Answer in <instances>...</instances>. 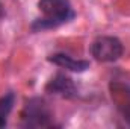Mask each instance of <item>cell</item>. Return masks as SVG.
<instances>
[{
	"instance_id": "6da1fadb",
	"label": "cell",
	"mask_w": 130,
	"mask_h": 129,
	"mask_svg": "<svg viewBox=\"0 0 130 129\" xmlns=\"http://www.w3.org/2000/svg\"><path fill=\"white\" fill-rule=\"evenodd\" d=\"M38 9L41 11L42 17L32 23L35 32L62 26L76 18V11L70 0H39Z\"/></svg>"
},
{
	"instance_id": "7a4b0ae2",
	"label": "cell",
	"mask_w": 130,
	"mask_h": 129,
	"mask_svg": "<svg viewBox=\"0 0 130 129\" xmlns=\"http://www.w3.org/2000/svg\"><path fill=\"white\" fill-rule=\"evenodd\" d=\"M53 114L48 108V105L39 99L32 97L26 102L21 111V125L26 128H45V126H53L52 120Z\"/></svg>"
},
{
	"instance_id": "3957f363",
	"label": "cell",
	"mask_w": 130,
	"mask_h": 129,
	"mask_svg": "<svg viewBox=\"0 0 130 129\" xmlns=\"http://www.w3.org/2000/svg\"><path fill=\"white\" fill-rule=\"evenodd\" d=\"M124 47L117 36H98L91 44V55L98 62H115L123 56Z\"/></svg>"
},
{
	"instance_id": "277c9868",
	"label": "cell",
	"mask_w": 130,
	"mask_h": 129,
	"mask_svg": "<svg viewBox=\"0 0 130 129\" xmlns=\"http://www.w3.org/2000/svg\"><path fill=\"white\" fill-rule=\"evenodd\" d=\"M45 91L53 96H61L64 99H73L77 96V87L74 81L62 73L55 74L45 85Z\"/></svg>"
},
{
	"instance_id": "5b68a950",
	"label": "cell",
	"mask_w": 130,
	"mask_h": 129,
	"mask_svg": "<svg viewBox=\"0 0 130 129\" xmlns=\"http://www.w3.org/2000/svg\"><path fill=\"white\" fill-rule=\"evenodd\" d=\"M47 59H48V62L58 65L61 68H65L68 71H73V73H83L89 68V61L76 59L68 53H53Z\"/></svg>"
},
{
	"instance_id": "8992f818",
	"label": "cell",
	"mask_w": 130,
	"mask_h": 129,
	"mask_svg": "<svg viewBox=\"0 0 130 129\" xmlns=\"http://www.w3.org/2000/svg\"><path fill=\"white\" fill-rule=\"evenodd\" d=\"M15 105V94L12 91L0 97V128H5L8 123V117Z\"/></svg>"
},
{
	"instance_id": "52a82bcc",
	"label": "cell",
	"mask_w": 130,
	"mask_h": 129,
	"mask_svg": "<svg viewBox=\"0 0 130 129\" xmlns=\"http://www.w3.org/2000/svg\"><path fill=\"white\" fill-rule=\"evenodd\" d=\"M121 112H123V119L127 122V125L130 126V103L124 105V106L121 108Z\"/></svg>"
},
{
	"instance_id": "ba28073f",
	"label": "cell",
	"mask_w": 130,
	"mask_h": 129,
	"mask_svg": "<svg viewBox=\"0 0 130 129\" xmlns=\"http://www.w3.org/2000/svg\"><path fill=\"white\" fill-rule=\"evenodd\" d=\"M3 15H5V8H3V5L0 3V20L3 18Z\"/></svg>"
}]
</instances>
